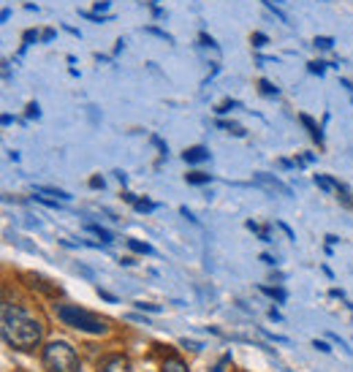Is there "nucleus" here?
Masks as SVG:
<instances>
[{
    "label": "nucleus",
    "mask_w": 353,
    "mask_h": 372,
    "mask_svg": "<svg viewBox=\"0 0 353 372\" xmlns=\"http://www.w3.org/2000/svg\"><path fill=\"white\" fill-rule=\"evenodd\" d=\"M3 337L17 351H33V348H39V342L44 337V326L28 310H22L17 304H6L3 307Z\"/></svg>",
    "instance_id": "1"
},
{
    "label": "nucleus",
    "mask_w": 353,
    "mask_h": 372,
    "mask_svg": "<svg viewBox=\"0 0 353 372\" xmlns=\"http://www.w3.org/2000/svg\"><path fill=\"white\" fill-rule=\"evenodd\" d=\"M57 318L65 326L77 329V331H88V334H106L109 331V324L98 316H92L88 310L77 307V304H57Z\"/></svg>",
    "instance_id": "2"
},
{
    "label": "nucleus",
    "mask_w": 353,
    "mask_h": 372,
    "mask_svg": "<svg viewBox=\"0 0 353 372\" xmlns=\"http://www.w3.org/2000/svg\"><path fill=\"white\" fill-rule=\"evenodd\" d=\"M44 367L49 372H79L77 351L63 340L49 342L44 348Z\"/></svg>",
    "instance_id": "3"
},
{
    "label": "nucleus",
    "mask_w": 353,
    "mask_h": 372,
    "mask_svg": "<svg viewBox=\"0 0 353 372\" xmlns=\"http://www.w3.org/2000/svg\"><path fill=\"white\" fill-rule=\"evenodd\" d=\"M128 359L125 356H120V353H114V356H106L101 364H98V372H128Z\"/></svg>",
    "instance_id": "4"
},
{
    "label": "nucleus",
    "mask_w": 353,
    "mask_h": 372,
    "mask_svg": "<svg viewBox=\"0 0 353 372\" xmlns=\"http://www.w3.org/2000/svg\"><path fill=\"white\" fill-rule=\"evenodd\" d=\"M25 280H28V285H30L33 291H41L46 296H57V293H60V288L52 285V282L46 278H41V275H25Z\"/></svg>",
    "instance_id": "5"
},
{
    "label": "nucleus",
    "mask_w": 353,
    "mask_h": 372,
    "mask_svg": "<svg viewBox=\"0 0 353 372\" xmlns=\"http://www.w3.org/2000/svg\"><path fill=\"white\" fill-rule=\"evenodd\" d=\"M182 158H185V163H201V161H207L210 158V149L207 147H188L185 152H182Z\"/></svg>",
    "instance_id": "6"
},
{
    "label": "nucleus",
    "mask_w": 353,
    "mask_h": 372,
    "mask_svg": "<svg viewBox=\"0 0 353 372\" xmlns=\"http://www.w3.org/2000/svg\"><path fill=\"white\" fill-rule=\"evenodd\" d=\"M256 183L266 185L269 190H277V193H283V196H291V187L283 185L280 180H272V177H266V174H256Z\"/></svg>",
    "instance_id": "7"
},
{
    "label": "nucleus",
    "mask_w": 353,
    "mask_h": 372,
    "mask_svg": "<svg viewBox=\"0 0 353 372\" xmlns=\"http://www.w3.org/2000/svg\"><path fill=\"white\" fill-rule=\"evenodd\" d=\"M299 120H302V125H305V128H307V134H310V136H312V139L318 141V144H323V134H321V128H318V125H315V120H312V117H310V114H302V117H299Z\"/></svg>",
    "instance_id": "8"
},
{
    "label": "nucleus",
    "mask_w": 353,
    "mask_h": 372,
    "mask_svg": "<svg viewBox=\"0 0 353 372\" xmlns=\"http://www.w3.org/2000/svg\"><path fill=\"white\" fill-rule=\"evenodd\" d=\"M185 183H188V185H207V183H212V174L190 172V174H185Z\"/></svg>",
    "instance_id": "9"
},
{
    "label": "nucleus",
    "mask_w": 353,
    "mask_h": 372,
    "mask_svg": "<svg viewBox=\"0 0 353 372\" xmlns=\"http://www.w3.org/2000/svg\"><path fill=\"white\" fill-rule=\"evenodd\" d=\"M315 185L321 187V190H326V193H332V190L337 193V185H340V183H337V180H332V177H323V174H315Z\"/></svg>",
    "instance_id": "10"
},
{
    "label": "nucleus",
    "mask_w": 353,
    "mask_h": 372,
    "mask_svg": "<svg viewBox=\"0 0 353 372\" xmlns=\"http://www.w3.org/2000/svg\"><path fill=\"white\" fill-rule=\"evenodd\" d=\"M163 372H188V367H185V362H182V359L172 356V359H166V362H163Z\"/></svg>",
    "instance_id": "11"
},
{
    "label": "nucleus",
    "mask_w": 353,
    "mask_h": 372,
    "mask_svg": "<svg viewBox=\"0 0 353 372\" xmlns=\"http://www.w3.org/2000/svg\"><path fill=\"white\" fill-rule=\"evenodd\" d=\"M36 193H46V196H57L60 201H68L71 196L65 193V190H60V187H46V185H39L36 187Z\"/></svg>",
    "instance_id": "12"
},
{
    "label": "nucleus",
    "mask_w": 353,
    "mask_h": 372,
    "mask_svg": "<svg viewBox=\"0 0 353 372\" xmlns=\"http://www.w3.org/2000/svg\"><path fill=\"white\" fill-rule=\"evenodd\" d=\"M88 231H92L95 236H101V242H114V234L106 231V229H101V226H95V223H88Z\"/></svg>",
    "instance_id": "13"
},
{
    "label": "nucleus",
    "mask_w": 353,
    "mask_h": 372,
    "mask_svg": "<svg viewBox=\"0 0 353 372\" xmlns=\"http://www.w3.org/2000/svg\"><path fill=\"white\" fill-rule=\"evenodd\" d=\"M128 247L136 250V253H144V256H150V253H152V247H150L147 242H139V239H128Z\"/></svg>",
    "instance_id": "14"
},
{
    "label": "nucleus",
    "mask_w": 353,
    "mask_h": 372,
    "mask_svg": "<svg viewBox=\"0 0 353 372\" xmlns=\"http://www.w3.org/2000/svg\"><path fill=\"white\" fill-rule=\"evenodd\" d=\"M133 207H136L139 212H152L158 204H155V201H150V198H136V204H133Z\"/></svg>",
    "instance_id": "15"
},
{
    "label": "nucleus",
    "mask_w": 353,
    "mask_h": 372,
    "mask_svg": "<svg viewBox=\"0 0 353 372\" xmlns=\"http://www.w3.org/2000/svg\"><path fill=\"white\" fill-rule=\"evenodd\" d=\"M318 49H332L334 47V39H329V36H315V41H312Z\"/></svg>",
    "instance_id": "16"
},
{
    "label": "nucleus",
    "mask_w": 353,
    "mask_h": 372,
    "mask_svg": "<svg viewBox=\"0 0 353 372\" xmlns=\"http://www.w3.org/2000/svg\"><path fill=\"white\" fill-rule=\"evenodd\" d=\"M259 90H261L264 95H277V93H280V90H277V87H274L269 79H261V82H259Z\"/></svg>",
    "instance_id": "17"
},
{
    "label": "nucleus",
    "mask_w": 353,
    "mask_h": 372,
    "mask_svg": "<svg viewBox=\"0 0 353 372\" xmlns=\"http://www.w3.org/2000/svg\"><path fill=\"white\" fill-rule=\"evenodd\" d=\"M250 44L256 49H264L266 44H269V39H266L264 33H253V36H250Z\"/></svg>",
    "instance_id": "18"
},
{
    "label": "nucleus",
    "mask_w": 353,
    "mask_h": 372,
    "mask_svg": "<svg viewBox=\"0 0 353 372\" xmlns=\"http://www.w3.org/2000/svg\"><path fill=\"white\" fill-rule=\"evenodd\" d=\"M248 229H250V231H256V234H259V236H261L264 242H269V229H264V226H259V223H253V220L248 223Z\"/></svg>",
    "instance_id": "19"
},
{
    "label": "nucleus",
    "mask_w": 353,
    "mask_h": 372,
    "mask_svg": "<svg viewBox=\"0 0 353 372\" xmlns=\"http://www.w3.org/2000/svg\"><path fill=\"white\" fill-rule=\"evenodd\" d=\"M218 125H221V128H225L228 134H236V136H242V134H245L239 125H234V123H225V120H218Z\"/></svg>",
    "instance_id": "20"
},
{
    "label": "nucleus",
    "mask_w": 353,
    "mask_h": 372,
    "mask_svg": "<svg viewBox=\"0 0 353 372\" xmlns=\"http://www.w3.org/2000/svg\"><path fill=\"white\" fill-rule=\"evenodd\" d=\"M264 293H269V296H274L277 302H285V291L283 288H261Z\"/></svg>",
    "instance_id": "21"
},
{
    "label": "nucleus",
    "mask_w": 353,
    "mask_h": 372,
    "mask_svg": "<svg viewBox=\"0 0 353 372\" xmlns=\"http://www.w3.org/2000/svg\"><path fill=\"white\" fill-rule=\"evenodd\" d=\"M307 68H310V74H318V76H321V74L326 71V63H321V60H312Z\"/></svg>",
    "instance_id": "22"
},
{
    "label": "nucleus",
    "mask_w": 353,
    "mask_h": 372,
    "mask_svg": "<svg viewBox=\"0 0 353 372\" xmlns=\"http://www.w3.org/2000/svg\"><path fill=\"white\" fill-rule=\"evenodd\" d=\"M39 39H41V36H39L36 30H25V36H22V41H25V47H30V44H33V41H39Z\"/></svg>",
    "instance_id": "23"
},
{
    "label": "nucleus",
    "mask_w": 353,
    "mask_h": 372,
    "mask_svg": "<svg viewBox=\"0 0 353 372\" xmlns=\"http://www.w3.org/2000/svg\"><path fill=\"white\" fill-rule=\"evenodd\" d=\"M39 114H41V112H39V103H36V101H30V103H28L25 117H28V120H33V117H39Z\"/></svg>",
    "instance_id": "24"
},
{
    "label": "nucleus",
    "mask_w": 353,
    "mask_h": 372,
    "mask_svg": "<svg viewBox=\"0 0 353 372\" xmlns=\"http://www.w3.org/2000/svg\"><path fill=\"white\" fill-rule=\"evenodd\" d=\"M82 17L90 19V22H95V25H103V22H109L106 17H98V14H90V11H82Z\"/></svg>",
    "instance_id": "25"
},
{
    "label": "nucleus",
    "mask_w": 353,
    "mask_h": 372,
    "mask_svg": "<svg viewBox=\"0 0 353 372\" xmlns=\"http://www.w3.org/2000/svg\"><path fill=\"white\" fill-rule=\"evenodd\" d=\"M147 33H152V36H158V39H163V41H169V44L174 41V39H172L169 33H163V30H158V28H147Z\"/></svg>",
    "instance_id": "26"
},
{
    "label": "nucleus",
    "mask_w": 353,
    "mask_h": 372,
    "mask_svg": "<svg viewBox=\"0 0 353 372\" xmlns=\"http://www.w3.org/2000/svg\"><path fill=\"white\" fill-rule=\"evenodd\" d=\"M236 106V101H223L221 106H218V114H225V112H231Z\"/></svg>",
    "instance_id": "27"
},
{
    "label": "nucleus",
    "mask_w": 353,
    "mask_h": 372,
    "mask_svg": "<svg viewBox=\"0 0 353 372\" xmlns=\"http://www.w3.org/2000/svg\"><path fill=\"white\" fill-rule=\"evenodd\" d=\"M152 144H155V147H158V149H161V152H163V155H166V152H169V147H166V144H163V139H161V136H152Z\"/></svg>",
    "instance_id": "28"
},
{
    "label": "nucleus",
    "mask_w": 353,
    "mask_h": 372,
    "mask_svg": "<svg viewBox=\"0 0 353 372\" xmlns=\"http://www.w3.org/2000/svg\"><path fill=\"white\" fill-rule=\"evenodd\" d=\"M136 307H139V310H150V313H158V310H161L158 304H144V302H139Z\"/></svg>",
    "instance_id": "29"
},
{
    "label": "nucleus",
    "mask_w": 353,
    "mask_h": 372,
    "mask_svg": "<svg viewBox=\"0 0 353 372\" xmlns=\"http://www.w3.org/2000/svg\"><path fill=\"white\" fill-rule=\"evenodd\" d=\"M201 44H204V47H215V39L207 36V33H201Z\"/></svg>",
    "instance_id": "30"
},
{
    "label": "nucleus",
    "mask_w": 353,
    "mask_h": 372,
    "mask_svg": "<svg viewBox=\"0 0 353 372\" xmlns=\"http://www.w3.org/2000/svg\"><path fill=\"white\" fill-rule=\"evenodd\" d=\"M315 348H318V351H323V353H329V351H332L326 342H318V340H315Z\"/></svg>",
    "instance_id": "31"
},
{
    "label": "nucleus",
    "mask_w": 353,
    "mask_h": 372,
    "mask_svg": "<svg viewBox=\"0 0 353 372\" xmlns=\"http://www.w3.org/2000/svg\"><path fill=\"white\" fill-rule=\"evenodd\" d=\"M52 39H54V30H44L41 33V41H52Z\"/></svg>",
    "instance_id": "32"
},
{
    "label": "nucleus",
    "mask_w": 353,
    "mask_h": 372,
    "mask_svg": "<svg viewBox=\"0 0 353 372\" xmlns=\"http://www.w3.org/2000/svg\"><path fill=\"white\" fill-rule=\"evenodd\" d=\"M90 187H103V180H101V177H92V180H90Z\"/></svg>",
    "instance_id": "33"
}]
</instances>
